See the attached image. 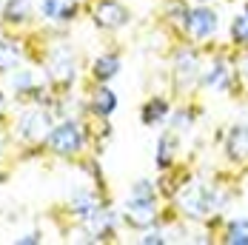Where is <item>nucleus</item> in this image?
I'll return each instance as SVG.
<instances>
[{
    "mask_svg": "<svg viewBox=\"0 0 248 245\" xmlns=\"http://www.w3.org/2000/svg\"><path fill=\"white\" fill-rule=\"evenodd\" d=\"M51 122H54L51 108L29 106V108H23V111L17 114V120L12 125L15 140H17V143H26V146H40V143H46V137H49Z\"/></svg>",
    "mask_w": 248,
    "mask_h": 245,
    "instance_id": "f257e3e1",
    "label": "nucleus"
},
{
    "mask_svg": "<svg viewBox=\"0 0 248 245\" xmlns=\"http://www.w3.org/2000/svg\"><path fill=\"white\" fill-rule=\"evenodd\" d=\"M46 148L57 157H77L83 148H86V134H83V125L75 117H66V120L54 122L46 137Z\"/></svg>",
    "mask_w": 248,
    "mask_h": 245,
    "instance_id": "f03ea898",
    "label": "nucleus"
},
{
    "mask_svg": "<svg viewBox=\"0 0 248 245\" xmlns=\"http://www.w3.org/2000/svg\"><path fill=\"white\" fill-rule=\"evenodd\" d=\"M46 74H49V86L51 89H69L77 77V63L72 49H54L49 51V60H46Z\"/></svg>",
    "mask_w": 248,
    "mask_h": 245,
    "instance_id": "7ed1b4c3",
    "label": "nucleus"
},
{
    "mask_svg": "<svg viewBox=\"0 0 248 245\" xmlns=\"http://www.w3.org/2000/svg\"><path fill=\"white\" fill-rule=\"evenodd\" d=\"M92 17H94V23H97L100 29H106V31L123 29V26L131 20L128 9H125L123 3H117V0H100V3H94Z\"/></svg>",
    "mask_w": 248,
    "mask_h": 245,
    "instance_id": "20e7f679",
    "label": "nucleus"
},
{
    "mask_svg": "<svg viewBox=\"0 0 248 245\" xmlns=\"http://www.w3.org/2000/svg\"><path fill=\"white\" fill-rule=\"evenodd\" d=\"M186 31H188L194 40H208V37L217 31V15H214V9H208V6H194V9H188Z\"/></svg>",
    "mask_w": 248,
    "mask_h": 245,
    "instance_id": "39448f33",
    "label": "nucleus"
},
{
    "mask_svg": "<svg viewBox=\"0 0 248 245\" xmlns=\"http://www.w3.org/2000/svg\"><path fill=\"white\" fill-rule=\"evenodd\" d=\"M69 211H72L75 220H80L83 225H86V222H92L100 211H103V202H100V197L94 194V191L83 188V191H75V194H72V199H69Z\"/></svg>",
    "mask_w": 248,
    "mask_h": 245,
    "instance_id": "423d86ee",
    "label": "nucleus"
},
{
    "mask_svg": "<svg viewBox=\"0 0 248 245\" xmlns=\"http://www.w3.org/2000/svg\"><path fill=\"white\" fill-rule=\"evenodd\" d=\"M180 205L186 208V214L188 217H205L208 211H211V205H214V197H211V191L205 188V185H191L188 191H183V197H180Z\"/></svg>",
    "mask_w": 248,
    "mask_h": 245,
    "instance_id": "0eeeda50",
    "label": "nucleus"
},
{
    "mask_svg": "<svg viewBox=\"0 0 248 245\" xmlns=\"http://www.w3.org/2000/svg\"><path fill=\"white\" fill-rule=\"evenodd\" d=\"M225 154H228L234 163H246L248 160V122H234V125L228 128Z\"/></svg>",
    "mask_w": 248,
    "mask_h": 245,
    "instance_id": "6e6552de",
    "label": "nucleus"
},
{
    "mask_svg": "<svg viewBox=\"0 0 248 245\" xmlns=\"http://www.w3.org/2000/svg\"><path fill=\"white\" fill-rule=\"evenodd\" d=\"M31 20V0H6L0 9V23L9 29H23Z\"/></svg>",
    "mask_w": 248,
    "mask_h": 245,
    "instance_id": "1a4fd4ad",
    "label": "nucleus"
},
{
    "mask_svg": "<svg viewBox=\"0 0 248 245\" xmlns=\"http://www.w3.org/2000/svg\"><path fill=\"white\" fill-rule=\"evenodd\" d=\"M89 111L100 117V120H108L114 111H117V94L106 86V83H100V89L92 92V97H89Z\"/></svg>",
    "mask_w": 248,
    "mask_h": 245,
    "instance_id": "9d476101",
    "label": "nucleus"
},
{
    "mask_svg": "<svg viewBox=\"0 0 248 245\" xmlns=\"http://www.w3.org/2000/svg\"><path fill=\"white\" fill-rule=\"evenodd\" d=\"M23 43L12 34H0V74L15 72L23 60Z\"/></svg>",
    "mask_w": 248,
    "mask_h": 245,
    "instance_id": "9b49d317",
    "label": "nucleus"
},
{
    "mask_svg": "<svg viewBox=\"0 0 248 245\" xmlns=\"http://www.w3.org/2000/svg\"><path fill=\"white\" fill-rule=\"evenodd\" d=\"M40 15L54 23H69L77 17V0H43Z\"/></svg>",
    "mask_w": 248,
    "mask_h": 245,
    "instance_id": "f8f14e48",
    "label": "nucleus"
},
{
    "mask_svg": "<svg viewBox=\"0 0 248 245\" xmlns=\"http://www.w3.org/2000/svg\"><path fill=\"white\" fill-rule=\"evenodd\" d=\"M157 220V202H137V199H128V208H125V222L134 225V228H149Z\"/></svg>",
    "mask_w": 248,
    "mask_h": 245,
    "instance_id": "ddd939ff",
    "label": "nucleus"
},
{
    "mask_svg": "<svg viewBox=\"0 0 248 245\" xmlns=\"http://www.w3.org/2000/svg\"><path fill=\"white\" fill-rule=\"evenodd\" d=\"M117 74H120V57L111 54V51L100 54L97 60L92 63V77H94L97 83H111Z\"/></svg>",
    "mask_w": 248,
    "mask_h": 245,
    "instance_id": "4468645a",
    "label": "nucleus"
},
{
    "mask_svg": "<svg viewBox=\"0 0 248 245\" xmlns=\"http://www.w3.org/2000/svg\"><path fill=\"white\" fill-rule=\"evenodd\" d=\"M166 114H169V103L163 97H151L146 100V106H143V111H140V117L146 125H157V122L166 120Z\"/></svg>",
    "mask_w": 248,
    "mask_h": 245,
    "instance_id": "2eb2a0df",
    "label": "nucleus"
},
{
    "mask_svg": "<svg viewBox=\"0 0 248 245\" xmlns=\"http://www.w3.org/2000/svg\"><path fill=\"white\" fill-rule=\"evenodd\" d=\"M200 83L208 86V89H225L228 86V66H225V60H214L211 69L200 77Z\"/></svg>",
    "mask_w": 248,
    "mask_h": 245,
    "instance_id": "dca6fc26",
    "label": "nucleus"
},
{
    "mask_svg": "<svg viewBox=\"0 0 248 245\" xmlns=\"http://www.w3.org/2000/svg\"><path fill=\"white\" fill-rule=\"evenodd\" d=\"M177 154V137L174 134H163L160 146H157V168H171V160Z\"/></svg>",
    "mask_w": 248,
    "mask_h": 245,
    "instance_id": "f3484780",
    "label": "nucleus"
},
{
    "mask_svg": "<svg viewBox=\"0 0 248 245\" xmlns=\"http://www.w3.org/2000/svg\"><path fill=\"white\" fill-rule=\"evenodd\" d=\"M225 243L228 245H248V220H231L225 228Z\"/></svg>",
    "mask_w": 248,
    "mask_h": 245,
    "instance_id": "a211bd4d",
    "label": "nucleus"
},
{
    "mask_svg": "<svg viewBox=\"0 0 248 245\" xmlns=\"http://www.w3.org/2000/svg\"><path fill=\"white\" fill-rule=\"evenodd\" d=\"M194 77H197V57L188 54V51H183L180 60H177V80L188 83V80H194Z\"/></svg>",
    "mask_w": 248,
    "mask_h": 245,
    "instance_id": "6ab92c4d",
    "label": "nucleus"
},
{
    "mask_svg": "<svg viewBox=\"0 0 248 245\" xmlns=\"http://www.w3.org/2000/svg\"><path fill=\"white\" fill-rule=\"evenodd\" d=\"M128 199H137V202H157V188L151 180H137L131 185V197Z\"/></svg>",
    "mask_w": 248,
    "mask_h": 245,
    "instance_id": "aec40b11",
    "label": "nucleus"
},
{
    "mask_svg": "<svg viewBox=\"0 0 248 245\" xmlns=\"http://www.w3.org/2000/svg\"><path fill=\"white\" fill-rule=\"evenodd\" d=\"M231 40L240 43V46H248V6L246 12L240 17H234V23H231Z\"/></svg>",
    "mask_w": 248,
    "mask_h": 245,
    "instance_id": "412c9836",
    "label": "nucleus"
},
{
    "mask_svg": "<svg viewBox=\"0 0 248 245\" xmlns=\"http://www.w3.org/2000/svg\"><path fill=\"white\" fill-rule=\"evenodd\" d=\"M171 125H174V128H188V125H191V111H186V108H183V111H177Z\"/></svg>",
    "mask_w": 248,
    "mask_h": 245,
    "instance_id": "4be33fe9",
    "label": "nucleus"
},
{
    "mask_svg": "<svg viewBox=\"0 0 248 245\" xmlns=\"http://www.w3.org/2000/svg\"><path fill=\"white\" fill-rule=\"evenodd\" d=\"M140 243L143 245H154V243H166V237L160 234V231H149L146 237H140Z\"/></svg>",
    "mask_w": 248,
    "mask_h": 245,
    "instance_id": "5701e85b",
    "label": "nucleus"
},
{
    "mask_svg": "<svg viewBox=\"0 0 248 245\" xmlns=\"http://www.w3.org/2000/svg\"><path fill=\"white\" fill-rule=\"evenodd\" d=\"M34 243H40V231H29L17 240V245H34Z\"/></svg>",
    "mask_w": 248,
    "mask_h": 245,
    "instance_id": "b1692460",
    "label": "nucleus"
},
{
    "mask_svg": "<svg viewBox=\"0 0 248 245\" xmlns=\"http://www.w3.org/2000/svg\"><path fill=\"white\" fill-rule=\"evenodd\" d=\"M240 77L248 83V54H243V57H240Z\"/></svg>",
    "mask_w": 248,
    "mask_h": 245,
    "instance_id": "393cba45",
    "label": "nucleus"
},
{
    "mask_svg": "<svg viewBox=\"0 0 248 245\" xmlns=\"http://www.w3.org/2000/svg\"><path fill=\"white\" fill-rule=\"evenodd\" d=\"M3 151H6V140H3V134H0V160H3Z\"/></svg>",
    "mask_w": 248,
    "mask_h": 245,
    "instance_id": "a878e982",
    "label": "nucleus"
},
{
    "mask_svg": "<svg viewBox=\"0 0 248 245\" xmlns=\"http://www.w3.org/2000/svg\"><path fill=\"white\" fill-rule=\"evenodd\" d=\"M3 106H6V94H3V89H0V111H3Z\"/></svg>",
    "mask_w": 248,
    "mask_h": 245,
    "instance_id": "bb28decb",
    "label": "nucleus"
},
{
    "mask_svg": "<svg viewBox=\"0 0 248 245\" xmlns=\"http://www.w3.org/2000/svg\"><path fill=\"white\" fill-rule=\"evenodd\" d=\"M3 3H6V0H0V9H3Z\"/></svg>",
    "mask_w": 248,
    "mask_h": 245,
    "instance_id": "cd10ccee",
    "label": "nucleus"
}]
</instances>
